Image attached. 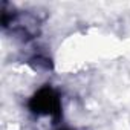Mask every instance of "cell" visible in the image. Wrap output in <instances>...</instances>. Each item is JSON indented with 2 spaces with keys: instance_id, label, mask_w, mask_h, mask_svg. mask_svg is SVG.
<instances>
[{
  "instance_id": "cell-1",
  "label": "cell",
  "mask_w": 130,
  "mask_h": 130,
  "mask_svg": "<svg viewBox=\"0 0 130 130\" xmlns=\"http://www.w3.org/2000/svg\"><path fill=\"white\" fill-rule=\"evenodd\" d=\"M29 109L37 115H51L58 119L61 115V103L58 93L51 87L40 89L29 101Z\"/></svg>"
}]
</instances>
